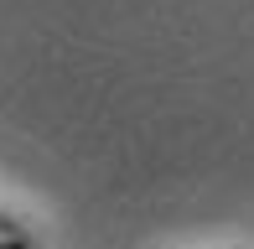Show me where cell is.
I'll return each instance as SVG.
<instances>
[{
    "mask_svg": "<svg viewBox=\"0 0 254 249\" xmlns=\"http://www.w3.org/2000/svg\"><path fill=\"white\" fill-rule=\"evenodd\" d=\"M0 249H31V234L16 218H5V213H0Z\"/></svg>",
    "mask_w": 254,
    "mask_h": 249,
    "instance_id": "obj_1",
    "label": "cell"
}]
</instances>
